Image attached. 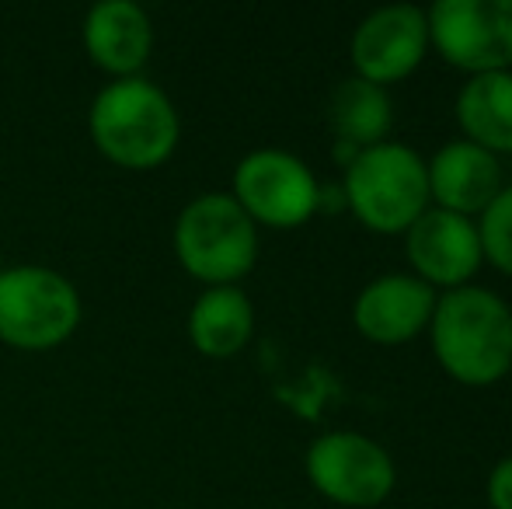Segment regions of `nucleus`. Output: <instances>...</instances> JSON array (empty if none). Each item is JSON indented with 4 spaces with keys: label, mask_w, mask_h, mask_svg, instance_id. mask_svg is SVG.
Returning <instances> with one entry per match:
<instances>
[{
    "label": "nucleus",
    "mask_w": 512,
    "mask_h": 509,
    "mask_svg": "<svg viewBox=\"0 0 512 509\" xmlns=\"http://www.w3.org/2000/svg\"><path fill=\"white\" fill-rule=\"evenodd\" d=\"M429 342L436 363L457 384H499L512 370V307L488 286L446 290L436 297Z\"/></svg>",
    "instance_id": "obj_1"
},
{
    "label": "nucleus",
    "mask_w": 512,
    "mask_h": 509,
    "mask_svg": "<svg viewBox=\"0 0 512 509\" xmlns=\"http://www.w3.org/2000/svg\"><path fill=\"white\" fill-rule=\"evenodd\" d=\"M88 129L108 161L129 171H150L164 164L182 136L171 98L143 77L105 84L91 102Z\"/></svg>",
    "instance_id": "obj_2"
},
{
    "label": "nucleus",
    "mask_w": 512,
    "mask_h": 509,
    "mask_svg": "<svg viewBox=\"0 0 512 509\" xmlns=\"http://www.w3.org/2000/svg\"><path fill=\"white\" fill-rule=\"evenodd\" d=\"M342 199L366 231L405 234L429 210L425 157L398 140L359 150L345 168Z\"/></svg>",
    "instance_id": "obj_3"
},
{
    "label": "nucleus",
    "mask_w": 512,
    "mask_h": 509,
    "mask_svg": "<svg viewBox=\"0 0 512 509\" xmlns=\"http://www.w3.org/2000/svg\"><path fill=\"white\" fill-rule=\"evenodd\" d=\"M171 245L192 279L237 286V279L255 269L258 227L230 192H203L178 213Z\"/></svg>",
    "instance_id": "obj_4"
},
{
    "label": "nucleus",
    "mask_w": 512,
    "mask_h": 509,
    "mask_svg": "<svg viewBox=\"0 0 512 509\" xmlns=\"http://www.w3.org/2000/svg\"><path fill=\"white\" fill-rule=\"evenodd\" d=\"M81 325V293L49 265L0 272V342L25 353L56 349Z\"/></svg>",
    "instance_id": "obj_5"
},
{
    "label": "nucleus",
    "mask_w": 512,
    "mask_h": 509,
    "mask_svg": "<svg viewBox=\"0 0 512 509\" xmlns=\"http://www.w3.org/2000/svg\"><path fill=\"white\" fill-rule=\"evenodd\" d=\"M307 478L328 503L345 509L384 506L398 482V468L387 447L356 429L317 436L304 457Z\"/></svg>",
    "instance_id": "obj_6"
},
{
    "label": "nucleus",
    "mask_w": 512,
    "mask_h": 509,
    "mask_svg": "<svg viewBox=\"0 0 512 509\" xmlns=\"http://www.w3.org/2000/svg\"><path fill=\"white\" fill-rule=\"evenodd\" d=\"M244 213L255 220V227L272 231H293L307 224L321 210V185L314 171L290 150H251L234 168V192Z\"/></svg>",
    "instance_id": "obj_7"
},
{
    "label": "nucleus",
    "mask_w": 512,
    "mask_h": 509,
    "mask_svg": "<svg viewBox=\"0 0 512 509\" xmlns=\"http://www.w3.org/2000/svg\"><path fill=\"white\" fill-rule=\"evenodd\" d=\"M425 25L429 46L467 77L512 70V0H439Z\"/></svg>",
    "instance_id": "obj_8"
},
{
    "label": "nucleus",
    "mask_w": 512,
    "mask_h": 509,
    "mask_svg": "<svg viewBox=\"0 0 512 509\" xmlns=\"http://www.w3.org/2000/svg\"><path fill=\"white\" fill-rule=\"evenodd\" d=\"M356 77L370 84H398L418 70L429 53L425 11L415 4H387L370 11L356 25L349 42Z\"/></svg>",
    "instance_id": "obj_9"
},
{
    "label": "nucleus",
    "mask_w": 512,
    "mask_h": 509,
    "mask_svg": "<svg viewBox=\"0 0 512 509\" xmlns=\"http://www.w3.org/2000/svg\"><path fill=\"white\" fill-rule=\"evenodd\" d=\"M405 255L411 276L443 293L467 286L485 262L478 224L439 206H429L405 231Z\"/></svg>",
    "instance_id": "obj_10"
},
{
    "label": "nucleus",
    "mask_w": 512,
    "mask_h": 509,
    "mask_svg": "<svg viewBox=\"0 0 512 509\" xmlns=\"http://www.w3.org/2000/svg\"><path fill=\"white\" fill-rule=\"evenodd\" d=\"M439 293L411 272H387L359 290L352 304V325L373 346H405L429 332Z\"/></svg>",
    "instance_id": "obj_11"
},
{
    "label": "nucleus",
    "mask_w": 512,
    "mask_h": 509,
    "mask_svg": "<svg viewBox=\"0 0 512 509\" xmlns=\"http://www.w3.org/2000/svg\"><path fill=\"white\" fill-rule=\"evenodd\" d=\"M429 203L460 217H481L502 192V164L471 140H450L425 161Z\"/></svg>",
    "instance_id": "obj_12"
},
{
    "label": "nucleus",
    "mask_w": 512,
    "mask_h": 509,
    "mask_svg": "<svg viewBox=\"0 0 512 509\" xmlns=\"http://www.w3.org/2000/svg\"><path fill=\"white\" fill-rule=\"evenodd\" d=\"M84 49L115 81L136 77L150 60L154 28L140 4L133 0H102L84 18Z\"/></svg>",
    "instance_id": "obj_13"
},
{
    "label": "nucleus",
    "mask_w": 512,
    "mask_h": 509,
    "mask_svg": "<svg viewBox=\"0 0 512 509\" xmlns=\"http://www.w3.org/2000/svg\"><path fill=\"white\" fill-rule=\"evenodd\" d=\"M255 335V307L241 286H206L189 311V342L209 360L237 356Z\"/></svg>",
    "instance_id": "obj_14"
},
{
    "label": "nucleus",
    "mask_w": 512,
    "mask_h": 509,
    "mask_svg": "<svg viewBox=\"0 0 512 509\" xmlns=\"http://www.w3.org/2000/svg\"><path fill=\"white\" fill-rule=\"evenodd\" d=\"M453 112L464 140L495 157L512 154V70L467 77Z\"/></svg>",
    "instance_id": "obj_15"
},
{
    "label": "nucleus",
    "mask_w": 512,
    "mask_h": 509,
    "mask_svg": "<svg viewBox=\"0 0 512 509\" xmlns=\"http://www.w3.org/2000/svg\"><path fill=\"white\" fill-rule=\"evenodd\" d=\"M328 116L338 143L366 150L391 136L394 102L387 95V88H380V84H370L363 77H345L335 88V95H331Z\"/></svg>",
    "instance_id": "obj_16"
},
{
    "label": "nucleus",
    "mask_w": 512,
    "mask_h": 509,
    "mask_svg": "<svg viewBox=\"0 0 512 509\" xmlns=\"http://www.w3.org/2000/svg\"><path fill=\"white\" fill-rule=\"evenodd\" d=\"M474 224H478L485 262H492L499 272L512 276V185H502V192L481 210V217Z\"/></svg>",
    "instance_id": "obj_17"
},
{
    "label": "nucleus",
    "mask_w": 512,
    "mask_h": 509,
    "mask_svg": "<svg viewBox=\"0 0 512 509\" xmlns=\"http://www.w3.org/2000/svg\"><path fill=\"white\" fill-rule=\"evenodd\" d=\"M488 506L492 509H512V457H502L488 475Z\"/></svg>",
    "instance_id": "obj_18"
}]
</instances>
